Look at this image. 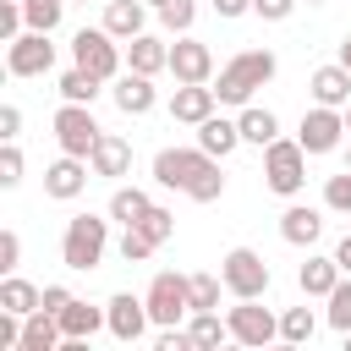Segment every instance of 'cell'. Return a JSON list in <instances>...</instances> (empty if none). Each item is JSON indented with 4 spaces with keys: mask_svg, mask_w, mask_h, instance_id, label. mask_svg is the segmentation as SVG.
<instances>
[{
    "mask_svg": "<svg viewBox=\"0 0 351 351\" xmlns=\"http://www.w3.org/2000/svg\"><path fill=\"white\" fill-rule=\"evenodd\" d=\"M154 181L165 192H186L192 203H219L225 197L219 159L203 154V148H159L154 154Z\"/></svg>",
    "mask_w": 351,
    "mask_h": 351,
    "instance_id": "6da1fadb",
    "label": "cell"
},
{
    "mask_svg": "<svg viewBox=\"0 0 351 351\" xmlns=\"http://www.w3.org/2000/svg\"><path fill=\"white\" fill-rule=\"evenodd\" d=\"M274 71H280V60H274V49H241V55H230L225 66H219V82H214V93H219V104H252V93L263 88V82H274Z\"/></svg>",
    "mask_w": 351,
    "mask_h": 351,
    "instance_id": "7a4b0ae2",
    "label": "cell"
},
{
    "mask_svg": "<svg viewBox=\"0 0 351 351\" xmlns=\"http://www.w3.org/2000/svg\"><path fill=\"white\" fill-rule=\"evenodd\" d=\"M104 252H110V219H99V214H71V219H66V236H60V263L77 269V274H88V269L104 263Z\"/></svg>",
    "mask_w": 351,
    "mask_h": 351,
    "instance_id": "3957f363",
    "label": "cell"
},
{
    "mask_svg": "<svg viewBox=\"0 0 351 351\" xmlns=\"http://www.w3.org/2000/svg\"><path fill=\"white\" fill-rule=\"evenodd\" d=\"M71 66H82V71H93L99 82H115L121 71H126V49H121V38L99 22V27H77L71 33Z\"/></svg>",
    "mask_w": 351,
    "mask_h": 351,
    "instance_id": "277c9868",
    "label": "cell"
},
{
    "mask_svg": "<svg viewBox=\"0 0 351 351\" xmlns=\"http://www.w3.org/2000/svg\"><path fill=\"white\" fill-rule=\"evenodd\" d=\"M307 148L296 143V137H274L269 148H263V186L274 192V197H296L302 186H307Z\"/></svg>",
    "mask_w": 351,
    "mask_h": 351,
    "instance_id": "5b68a950",
    "label": "cell"
},
{
    "mask_svg": "<svg viewBox=\"0 0 351 351\" xmlns=\"http://www.w3.org/2000/svg\"><path fill=\"white\" fill-rule=\"evenodd\" d=\"M148 318L159 329H176L181 318H192V274H176V269H159L148 280Z\"/></svg>",
    "mask_w": 351,
    "mask_h": 351,
    "instance_id": "8992f818",
    "label": "cell"
},
{
    "mask_svg": "<svg viewBox=\"0 0 351 351\" xmlns=\"http://www.w3.org/2000/svg\"><path fill=\"white\" fill-rule=\"evenodd\" d=\"M219 280H225V291L230 296H269V263H263V252H252V247H230L225 258H219Z\"/></svg>",
    "mask_w": 351,
    "mask_h": 351,
    "instance_id": "52a82bcc",
    "label": "cell"
},
{
    "mask_svg": "<svg viewBox=\"0 0 351 351\" xmlns=\"http://www.w3.org/2000/svg\"><path fill=\"white\" fill-rule=\"evenodd\" d=\"M225 324H230V340L252 346V351H263L269 340H280V318L269 307H258V296H236V307L225 313Z\"/></svg>",
    "mask_w": 351,
    "mask_h": 351,
    "instance_id": "ba28073f",
    "label": "cell"
},
{
    "mask_svg": "<svg viewBox=\"0 0 351 351\" xmlns=\"http://www.w3.org/2000/svg\"><path fill=\"white\" fill-rule=\"evenodd\" d=\"M99 121H93V104H60L55 110V143H60V154H77V159H88L93 154V143H99Z\"/></svg>",
    "mask_w": 351,
    "mask_h": 351,
    "instance_id": "9c48e42d",
    "label": "cell"
},
{
    "mask_svg": "<svg viewBox=\"0 0 351 351\" xmlns=\"http://www.w3.org/2000/svg\"><path fill=\"white\" fill-rule=\"evenodd\" d=\"M340 137H346V110H335V104H313V110L302 115V126H296V143H302L313 159H318V154H335Z\"/></svg>",
    "mask_w": 351,
    "mask_h": 351,
    "instance_id": "30bf717a",
    "label": "cell"
},
{
    "mask_svg": "<svg viewBox=\"0 0 351 351\" xmlns=\"http://www.w3.org/2000/svg\"><path fill=\"white\" fill-rule=\"evenodd\" d=\"M49 66H55V44H49V33L27 27V33H16V38L5 44V71H11V77H44Z\"/></svg>",
    "mask_w": 351,
    "mask_h": 351,
    "instance_id": "8fae6325",
    "label": "cell"
},
{
    "mask_svg": "<svg viewBox=\"0 0 351 351\" xmlns=\"http://www.w3.org/2000/svg\"><path fill=\"white\" fill-rule=\"evenodd\" d=\"M104 318H110V335L121 340V346H137L143 335H148V296H132V291H115L110 302H104Z\"/></svg>",
    "mask_w": 351,
    "mask_h": 351,
    "instance_id": "7c38bea8",
    "label": "cell"
},
{
    "mask_svg": "<svg viewBox=\"0 0 351 351\" xmlns=\"http://www.w3.org/2000/svg\"><path fill=\"white\" fill-rule=\"evenodd\" d=\"M170 77L176 82H214V49L192 33H181L170 44Z\"/></svg>",
    "mask_w": 351,
    "mask_h": 351,
    "instance_id": "4fadbf2b",
    "label": "cell"
},
{
    "mask_svg": "<svg viewBox=\"0 0 351 351\" xmlns=\"http://www.w3.org/2000/svg\"><path fill=\"white\" fill-rule=\"evenodd\" d=\"M93 181V165L88 159H77V154H60L49 170H44V197H55V203H71V197H82V186Z\"/></svg>",
    "mask_w": 351,
    "mask_h": 351,
    "instance_id": "5bb4252c",
    "label": "cell"
},
{
    "mask_svg": "<svg viewBox=\"0 0 351 351\" xmlns=\"http://www.w3.org/2000/svg\"><path fill=\"white\" fill-rule=\"evenodd\" d=\"M214 110H219V93H214L208 82H176V93H170V121L203 126Z\"/></svg>",
    "mask_w": 351,
    "mask_h": 351,
    "instance_id": "9a60e30c",
    "label": "cell"
},
{
    "mask_svg": "<svg viewBox=\"0 0 351 351\" xmlns=\"http://www.w3.org/2000/svg\"><path fill=\"white\" fill-rule=\"evenodd\" d=\"M110 99H115L121 115H148V110L159 104V88H154V77H143V71H121L115 88H110Z\"/></svg>",
    "mask_w": 351,
    "mask_h": 351,
    "instance_id": "2e32d148",
    "label": "cell"
},
{
    "mask_svg": "<svg viewBox=\"0 0 351 351\" xmlns=\"http://www.w3.org/2000/svg\"><path fill=\"white\" fill-rule=\"evenodd\" d=\"M88 165H93V176L121 181V176H132V143H126L121 132H99V143H93Z\"/></svg>",
    "mask_w": 351,
    "mask_h": 351,
    "instance_id": "e0dca14e",
    "label": "cell"
},
{
    "mask_svg": "<svg viewBox=\"0 0 351 351\" xmlns=\"http://www.w3.org/2000/svg\"><path fill=\"white\" fill-rule=\"evenodd\" d=\"M126 71H143V77L170 71V44H165V38H154V33L126 38Z\"/></svg>",
    "mask_w": 351,
    "mask_h": 351,
    "instance_id": "ac0fdd59",
    "label": "cell"
},
{
    "mask_svg": "<svg viewBox=\"0 0 351 351\" xmlns=\"http://www.w3.org/2000/svg\"><path fill=\"white\" fill-rule=\"evenodd\" d=\"M307 93H313V104H335V110H346L351 104V71L335 60V66H318L313 77H307Z\"/></svg>",
    "mask_w": 351,
    "mask_h": 351,
    "instance_id": "d6986e66",
    "label": "cell"
},
{
    "mask_svg": "<svg viewBox=\"0 0 351 351\" xmlns=\"http://www.w3.org/2000/svg\"><path fill=\"white\" fill-rule=\"evenodd\" d=\"M55 318H60V335H66V340H93L99 329H110L104 307H88L82 296H71V302H66V307H60Z\"/></svg>",
    "mask_w": 351,
    "mask_h": 351,
    "instance_id": "ffe728a7",
    "label": "cell"
},
{
    "mask_svg": "<svg viewBox=\"0 0 351 351\" xmlns=\"http://www.w3.org/2000/svg\"><path fill=\"white\" fill-rule=\"evenodd\" d=\"M318 236H324V214H318V208L291 203V208L280 214V241H291V247H313Z\"/></svg>",
    "mask_w": 351,
    "mask_h": 351,
    "instance_id": "44dd1931",
    "label": "cell"
},
{
    "mask_svg": "<svg viewBox=\"0 0 351 351\" xmlns=\"http://www.w3.org/2000/svg\"><path fill=\"white\" fill-rule=\"evenodd\" d=\"M104 27L126 44L137 33H148V0H104Z\"/></svg>",
    "mask_w": 351,
    "mask_h": 351,
    "instance_id": "7402d4cb",
    "label": "cell"
},
{
    "mask_svg": "<svg viewBox=\"0 0 351 351\" xmlns=\"http://www.w3.org/2000/svg\"><path fill=\"white\" fill-rule=\"evenodd\" d=\"M340 274H346V269L335 263V252H329V258H313V252H307V263L296 269V285H302V296H329V291L340 285Z\"/></svg>",
    "mask_w": 351,
    "mask_h": 351,
    "instance_id": "603a6c76",
    "label": "cell"
},
{
    "mask_svg": "<svg viewBox=\"0 0 351 351\" xmlns=\"http://www.w3.org/2000/svg\"><path fill=\"white\" fill-rule=\"evenodd\" d=\"M60 318L49 313V307H38V313H27L22 318V351H60Z\"/></svg>",
    "mask_w": 351,
    "mask_h": 351,
    "instance_id": "cb8c5ba5",
    "label": "cell"
},
{
    "mask_svg": "<svg viewBox=\"0 0 351 351\" xmlns=\"http://www.w3.org/2000/svg\"><path fill=\"white\" fill-rule=\"evenodd\" d=\"M236 126H241V143H252V148H269V143L280 137V115L263 110V104H241Z\"/></svg>",
    "mask_w": 351,
    "mask_h": 351,
    "instance_id": "d4e9b609",
    "label": "cell"
},
{
    "mask_svg": "<svg viewBox=\"0 0 351 351\" xmlns=\"http://www.w3.org/2000/svg\"><path fill=\"white\" fill-rule=\"evenodd\" d=\"M197 148H203V154H214V159H225V154H236V148H241V126H236V121H225V115H208V121L197 126Z\"/></svg>",
    "mask_w": 351,
    "mask_h": 351,
    "instance_id": "484cf974",
    "label": "cell"
},
{
    "mask_svg": "<svg viewBox=\"0 0 351 351\" xmlns=\"http://www.w3.org/2000/svg\"><path fill=\"white\" fill-rule=\"evenodd\" d=\"M0 307H11V313L27 318V313L44 307V291H38L33 280H22V274H5V280H0Z\"/></svg>",
    "mask_w": 351,
    "mask_h": 351,
    "instance_id": "4316f807",
    "label": "cell"
},
{
    "mask_svg": "<svg viewBox=\"0 0 351 351\" xmlns=\"http://www.w3.org/2000/svg\"><path fill=\"white\" fill-rule=\"evenodd\" d=\"M186 335H192L197 351H219V346L230 340V324H225L219 307H214V313H192V318H186Z\"/></svg>",
    "mask_w": 351,
    "mask_h": 351,
    "instance_id": "83f0119b",
    "label": "cell"
},
{
    "mask_svg": "<svg viewBox=\"0 0 351 351\" xmlns=\"http://www.w3.org/2000/svg\"><path fill=\"white\" fill-rule=\"evenodd\" d=\"M148 203H154V197H148L143 186H115V192H110V219H115V225H137V219L148 214Z\"/></svg>",
    "mask_w": 351,
    "mask_h": 351,
    "instance_id": "f1b7e54d",
    "label": "cell"
},
{
    "mask_svg": "<svg viewBox=\"0 0 351 351\" xmlns=\"http://www.w3.org/2000/svg\"><path fill=\"white\" fill-rule=\"evenodd\" d=\"M313 335H318V313L313 307H285L280 313V340L285 346H307Z\"/></svg>",
    "mask_w": 351,
    "mask_h": 351,
    "instance_id": "f546056e",
    "label": "cell"
},
{
    "mask_svg": "<svg viewBox=\"0 0 351 351\" xmlns=\"http://www.w3.org/2000/svg\"><path fill=\"white\" fill-rule=\"evenodd\" d=\"M99 93H104V82H99L93 71H82V66L60 71V99H71V104H93Z\"/></svg>",
    "mask_w": 351,
    "mask_h": 351,
    "instance_id": "4dcf8cb0",
    "label": "cell"
},
{
    "mask_svg": "<svg viewBox=\"0 0 351 351\" xmlns=\"http://www.w3.org/2000/svg\"><path fill=\"white\" fill-rule=\"evenodd\" d=\"M115 252H121L126 263H143V258H154V252H159V241H154L143 225H121V241H115Z\"/></svg>",
    "mask_w": 351,
    "mask_h": 351,
    "instance_id": "1f68e13d",
    "label": "cell"
},
{
    "mask_svg": "<svg viewBox=\"0 0 351 351\" xmlns=\"http://www.w3.org/2000/svg\"><path fill=\"white\" fill-rule=\"evenodd\" d=\"M66 5H71V0H22L27 27H38V33H55V27H60V16H66Z\"/></svg>",
    "mask_w": 351,
    "mask_h": 351,
    "instance_id": "d6a6232c",
    "label": "cell"
},
{
    "mask_svg": "<svg viewBox=\"0 0 351 351\" xmlns=\"http://www.w3.org/2000/svg\"><path fill=\"white\" fill-rule=\"evenodd\" d=\"M324 302H329V307H324L329 329H340V335H346V329H351V274H340V285H335Z\"/></svg>",
    "mask_w": 351,
    "mask_h": 351,
    "instance_id": "836d02e7",
    "label": "cell"
},
{
    "mask_svg": "<svg viewBox=\"0 0 351 351\" xmlns=\"http://www.w3.org/2000/svg\"><path fill=\"white\" fill-rule=\"evenodd\" d=\"M159 22H165V33H192V22H197V0H165L159 5Z\"/></svg>",
    "mask_w": 351,
    "mask_h": 351,
    "instance_id": "e575fe53",
    "label": "cell"
},
{
    "mask_svg": "<svg viewBox=\"0 0 351 351\" xmlns=\"http://www.w3.org/2000/svg\"><path fill=\"white\" fill-rule=\"evenodd\" d=\"M219 291H225L219 274H192V313H214L219 307Z\"/></svg>",
    "mask_w": 351,
    "mask_h": 351,
    "instance_id": "d590c367",
    "label": "cell"
},
{
    "mask_svg": "<svg viewBox=\"0 0 351 351\" xmlns=\"http://www.w3.org/2000/svg\"><path fill=\"white\" fill-rule=\"evenodd\" d=\"M324 208L329 214H351V170H340V176L324 181Z\"/></svg>",
    "mask_w": 351,
    "mask_h": 351,
    "instance_id": "8d00e7d4",
    "label": "cell"
},
{
    "mask_svg": "<svg viewBox=\"0 0 351 351\" xmlns=\"http://www.w3.org/2000/svg\"><path fill=\"white\" fill-rule=\"evenodd\" d=\"M137 225H143V230H148V236H154L159 247H165V241L176 236V214H170V208H159V203H148V214H143Z\"/></svg>",
    "mask_w": 351,
    "mask_h": 351,
    "instance_id": "74e56055",
    "label": "cell"
},
{
    "mask_svg": "<svg viewBox=\"0 0 351 351\" xmlns=\"http://www.w3.org/2000/svg\"><path fill=\"white\" fill-rule=\"evenodd\" d=\"M16 33H27V11H22V0H5L0 5V38L11 44Z\"/></svg>",
    "mask_w": 351,
    "mask_h": 351,
    "instance_id": "f35d334b",
    "label": "cell"
},
{
    "mask_svg": "<svg viewBox=\"0 0 351 351\" xmlns=\"http://www.w3.org/2000/svg\"><path fill=\"white\" fill-rule=\"evenodd\" d=\"M16 181H22V148H16V143H5V148H0V186L11 192Z\"/></svg>",
    "mask_w": 351,
    "mask_h": 351,
    "instance_id": "ab89813d",
    "label": "cell"
},
{
    "mask_svg": "<svg viewBox=\"0 0 351 351\" xmlns=\"http://www.w3.org/2000/svg\"><path fill=\"white\" fill-rule=\"evenodd\" d=\"M16 263H22V236L0 230V274H16Z\"/></svg>",
    "mask_w": 351,
    "mask_h": 351,
    "instance_id": "60d3db41",
    "label": "cell"
},
{
    "mask_svg": "<svg viewBox=\"0 0 351 351\" xmlns=\"http://www.w3.org/2000/svg\"><path fill=\"white\" fill-rule=\"evenodd\" d=\"M296 11V0H252V16H263V22H285Z\"/></svg>",
    "mask_w": 351,
    "mask_h": 351,
    "instance_id": "b9f144b4",
    "label": "cell"
},
{
    "mask_svg": "<svg viewBox=\"0 0 351 351\" xmlns=\"http://www.w3.org/2000/svg\"><path fill=\"white\" fill-rule=\"evenodd\" d=\"M154 346H159V351H197V346H192V335H186L181 324H176V329H159V340H154Z\"/></svg>",
    "mask_w": 351,
    "mask_h": 351,
    "instance_id": "7bdbcfd3",
    "label": "cell"
},
{
    "mask_svg": "<svg viewBox=\"0 0 351 351\" xmlns=\"http://www.w3.org/2000/svg\"><path fill=\"white\" fill-rule=\"evenodd\" d=\"M16 132H22V110H16V104H0V137L16 143Z\"/></svg>",
    "mask_w": 351,
    "mask_h": 351,
    "instance_id": "ee69618b",
    "label": "cell"
},
{
    "mask_svg": "<svg viewBox=\"0 0 351 351\" xmlns=\"http://www.w3.org/2000/svg\"><path fill=\"white\" fill-rule=\"evenodd\" d=\"M66 302H71V291H66V285H44V307H49V313H60Z\"/></svg>",
    "mask_w": 351,
    "mask_h": 351,
    "instance_id": "f6af8a7d",
    "label": "cell"
},
{
    "mask_svg": "<svg viewBox=\"0 0 351 351\" xmlns=\"http://www.w3.org/2000/svg\"><path fill=\"white\" fill-rule=\"evenodd\" d=\"M214 11L230 22V16H247V11H252V0H214Z\"/></svg>",
    "mask_w": 351,
    "mask_h": 351,
    "instance_id": "bcb514c9",
    "label": "cell"
},
{
    "mask_svg": "<svg viewBox=\"0 0 351 351\" xmlns=\"http://www.w3.org/2000/svg\"><path fill=\"white\" fill-rule=\"evenodd\" d=\"M335 263L351 274V236H340V241H335Z\"/></svg>",
    "mask_w": 351,
    "mask_h": 351,
    "instance_id": "7dc6e473",
    "label": "cell"
},
{
    "mask_svg": "<svg viewBox=\"0 0 351 351\" xmlns=\"http://www.w3.org/2000/svg\"><path fill=\"white\" fill-rule=\"evenodd\" d=\"M340 66H346V71H351V33H346V38H340Z\"/></svg>",
    "mask_w": 351,
    "mask_h": 351,
    "instance_id": "c3c4849f",
    "label": "cell"
},
{
    "mask_svg": "<svg viewBox=\"0 0 351 351\" xmlns=\"http://www.w3.org/2000/svg\"><path fill=\"white\" fill-rule=\"evenodd\" d=\"M346 132H351V104H346Z\"/></svg>",
    "mask_w": 351,
    "mask_h": 351,
    "instance_id": "681fc988",
    "label": "cell"
},
{
    "mask_svg": "<svg viewBox=\"0 0 351 351\" xmlns=\"http://www.w3.org/2000/svg\"><path fill=\"white\" fill-rule=\"evenodd\" d=\"M346 351H351V329H346Z\"/></svg>",
    "mask_w": 351,
    "mask_h": 351,
    "instance_id": "f907efd6",
    "label": "cell"
},
{
    "mask_svg": "<svg viewBox=\"0 0 351 351\" xmlns=\"http://www.w3.org/2000/svg\"><path fill=\"white\" fill-rule=\"evenodd\" d=\"M346 170H351V148H346Z\"/></svg>",
    "mask_w": 351,
    "mask_h": 351,
    "instance_id": "816d5d0a",
    "label": "cell"
},
{
    "mask_svg": "<svg viewBox=\"0 0 351 351\" xmlns=\"http://www.w3.org/2000/svg\"><path fill=\"white\" fill-rule=\"evenodd\" d=\"M148 5H154V11H159V5H165V0H148Z\"/></svg>",
    "mask_w": 351,
    "mask_h": 351,
    "instance_id": "f5cc1de1",
    "label": "cell"
},
{
    "mask_svg": "<svg viewBox=\"0 0 351 351\" xmlns=\"http://www.w3.org/2000/svg\"><path fill=\"white\" fill-rule=\"evenodd\" d=\"M77 5H88V0H77Z\"/></svg>",
    "mask_w": 351,
    "mask_h": 351,
    "instance_id": "db71d44e",
    "label": "cell"
}]
</instances>
